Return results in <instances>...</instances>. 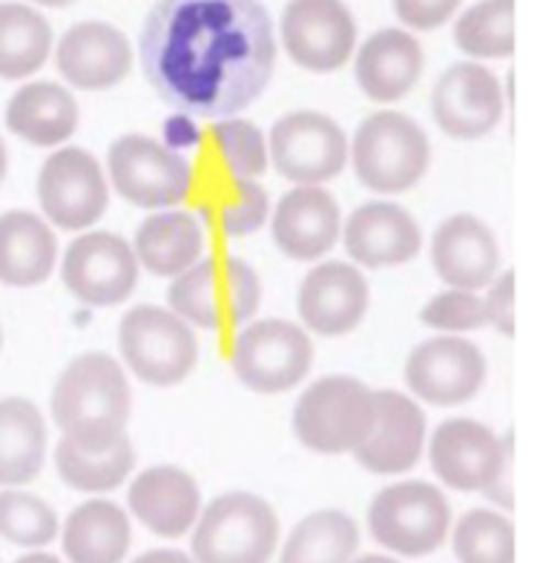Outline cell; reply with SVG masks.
<instances>
[{
    "label": "cell",
    "mask_w": 560,
    "mask_h": 563,
    "mask_svg": "<svg viewBox=\"0 0 560 563\" xmlns=\"http://www.w3.org/2000/svg\"><path fill=\"white\" fill-rule=\"evenodd\" d=\"M454 44L472 60L515 55V0H480L454 23Z\"/></svg>",
    "instance_id": "836d02e7"
},
{
    "label": "cell",
    "mask_w": 560,
    "mask_h": 563,
    "mask_svg": "<svg viewBox=\"0 0 560 563\" xmlns=\"http://www.w3.org/2000/svg\"><path fill=\"white\" fill-rule=\"evenodd\" d=\"M139 271L133 245L110 230H84L61 260L64 288L89 308L127 302L139 285Z\"/></svg>",
    "instance_id": "5bb4252c"
},
{
    "label": "cell",
    "mask_w": 560,
    "mask_h": 563,
    "mask_svg": "<svg viewBox=\"0 0 560 563\" xmlns=\"http://www.w3.org/2000/svg\"><path fill=\"white\" fill-rule=\"evenodd\" d=\"M369 532L391 555L426 558L449 541L451 506L426 481L391 483L369 506Z\"/></svg>",
    "instance_id": "ba28073f"
},
{
    "label": "cell",
    "mask_w": 560,
    "mask_h": 563,
    "mask_svg": "<svg viewBox=\"0 0 560 563\" xmlns=\"http://www.w3.org/2000/svg\"><path fill=\"white\" fill-rule=\"evenodd\" d=\"M205 228L187 210H158L150 213L139 224L133 239V253L139 267L150 271L153 276H167L176 279L193 267L205 253Z\"/></svg>",
    "instance_id": "83f0119b"
},
{
    "label": "cell",
    "mask_w": 560,
    "mask_h": 563,
    "mask_svg": "<svg viewBox=\"0 0 560 563\" xmlns=\"http://www.w3.org/2000/svg\"><path fill=\"white\" fill-rule=\"evenodd\" d=\"M463 0H394V12L408 32H435L451 21Z\"/></svg>",
    "instance_id": "60d3db41"
},
{
    "label": "cell",
    "mask_w": 560,
    "mask_h": 563,
    "mask_svg": "<svg viewBox=\"0 0 560 563\" xmlns=\"http://www.w3.org/2000/svg\"><path fill=\"white\" fill-rule=\"evenodd\" d=\"M262 305V279L237 256L199 260L178 274L167 288V308L190 328L221 331L256 317Z\"/></svg>",
    "instance_id": "277c9868"
},
{
    "label": "cell",
    "mask_w": 560,
    "mask_h": 563,
    "mask_svg": "<svg viewBox=\"0 0 560 563\" xmlns=\"http://www.w3.org/2000/svg\"><path fill=\"white\" fill-rule=\"evenodd\" d=\"M201 133L199 126H196V121L190 119V115H173V119H167V124H164V141L162 144H167L171 150H176V153H182V150L193 147V144H199Z\"/></svg>",
    "instance_id": "b9f144b4"
},
{
    "label": "cell",
    "mask_w": 560,
    "mask_h": 563,
    "mask_svg": "<svg viewBox=\"0 0 560 563\" xmlns=\"http://www.w3.org/2000/svg\"><path fill=\"white\" fill-rule=\"evenodd\" d=\"M449 534L460 563H515V527L503 511H465Z\"/></svg>",
    "instance_id": "8d00e7d4"
},
{
    "label": "cell",
    "mask_w": 560,
    "mask_h": 563,
    "mask_svg": "<svg viewBox=\"0 0 560 563\" xmlns=\"http://www.w3.org/2000/svg\"><path fill=\"white\" fill-rule=\"evenodd\" d=\"M205 216L224 236L244 239L265 228L271 216V199L256 178H228L210 187L205 199Z\"/></svg>",
    "instance_id": "e575fe53"
},
{
    "label": "cell",
    "mask_w": 560,
    "mask_h": 563,
    "mask_svg": "<svg viewBox=\"0 0 560 563\" xmlns=\"http://www.w3.org/2000/svg\"><path fill=\"white\" fill-rule=\"evenodd\" d=\"M35 7H46V9H64L69 7V3H75V0H32Z\"/></svg>",
    "instance_id": "bcb514c9"
},
{
    "label": "cell",
    "mask_w": 560,
    "mask_h": 563,
    "mask_svg": "<svg viewBox=\"0 0 560 563\" xmlns=\"http://www.w3.org/2000/svg\"><path fill=\"white\" fill-rule=\"evenodd\" d=\"M360 549V523L340 509L303 518L279 549V563H348Z\"/></svg>",
    "instance_id": "1f68e13d"
},
{
    "label": "cell",
    "mask_w": 560,
    "mask_h": 563,
    "mask_svg": "<svg viewBox=\"0 0 560 563\" xmlns=\"http://www.w3.org/2000/svg\"><path fill=\"white\" fill-rule=\"evenodd\" d=\"M279 41L296 67L337 73L356 53V21L342 0H290L282 9Z\"/></svg>",
    "instance_id": "9a60e30c"
},
{
    "label": "cell",
    "mask_w": 560,
    "mask_h": 563,
    "mask_svg": "<svg viewBox=\"0 0 560 563\" xmlns=\"http://www.w3.org/2000/svg\"><path fill=\"white\" fill-rule=\"evenodd\" d=\"M52 460H55V472L69 489L84 495H110L133 475L135 449L130 438H121L103 452H84L69 440H61Z\"/></svg>",
    "instance_id": "d6a6232c"
},
{
    "label": "cell",
    "mask_w": 560,
    "mask_h": 563,
    "mask_svg": "<svg viewBox=\"0 0 560 563\" xmlns=\"http://www.w3.org/2000/svg\"><path fill=\"white\" fill-rule=\"evenodd\" d=\"M348 162L362 187L380 196L408 194L431 167V141L411 115L371 112L348 141Z\"/></svg>",
    "instance_id": "3957f363"
},
{
    "label": "cell",
    "mask_w": 560,
    "mask_h": 563,
    "mask_svg": "<svg viewBox=\"0 0 560 563\" xmlns=\"http://www.w3.org/2000/svg\"><path fill=\"white\" fill-rule=\"evenodd\" d=\"M46 422L26 397L0 400V489H21L41 475L46 460Z\"/></svg>",
    "instance_id": "f546056e"
},
{
    "label": "cell",
    "mask_w": 560,
    "mask_h": 563,
    "mask_svg": "<svg viewBox=\"0 0 560 563\" xmlns=\"http://www.w3.org/2000/svg\"><path fill=\"white\" fill-rule=\"evenodd\" d=\"M506 101L501 78L492 69L480 60H460L431 89V119L451 139L474 141L497 130Z\"/></svg>",
    "instance_id": "e0dca14e"
},
{
    "label": "cell",
    "mask_w": 560,
    "mask_h": 563,
    "mask_svg": "<svg viewBox=\"0 0 560 563\" xmlns=\"http://www.w3.org/2000/svg\"><path fill=\"white\" fill-rule=\"evenodd\" d=\"M107 173L112 190L144 210L176 208L193 194L190 162L162 141L141 133L112 141Z\"/></svg>",
    "instance_id": "30bf717a"
},
{
    "label": "cell",
    "mask_w": 560,
    "mask_h": 563,
    "mask_svg": "<svg viewBox=\"0 0 560 563\" xmlns=\"http://www.w3.org/2000/svg\"><path fill=\"white\" fill-rule=\"evenodd\" d=\"M230 368L244 388L256 394H285L314 368V342L303 325L290 319L244 322L230 345Z\"/></svg>",
    "instance_id": "9c48e42d"
},
{
    "label": "cell",
    "mask_w": 560,
    "mask_h": 563,
    "mask_svg": "<svg viewBox=\"0 0 560 563\" xmlns=\"http://www.w3.org/2000/svg\"><path fill=\"white\" fill-rule=\"evenodd\" d=\"M348 563H399L397 558H388V555H376V552H371V555H360V558H351Z\"/></svg>",
    "instance_id": "f6af8a7d"
},
{
    "label": "cell",
    "mask_w": 560,
    "mask_h": 563,
    "mask_svg": "<svg viewBox=\"0 0 560 563\" xmlns=\"http://www.w3.org/2000/svg\"><path fill=\"white\" fill-rule=\"evenodd\" d=\"M61 543L69 563H124L133 547L130 515L112 500H87L69 511Z\"/></svg>",
    "instance_id": "f1b7e54d"
},
{
    "label": "cell",
    "mask_w": 560,
    "mask_h": 563,
    "mask_svg": "<svg viewBox=\"0 0 560 563\" xmlns=\"http://www.w3.org/2000/svg\"><path fill=\"white\" fill-rule=\"evenodd\" d=\"M431 265L446 288L483 290L501 274V242L483 219L454 213L437 224L431 236Z\"/></svg>",
    "instance_id": "603a6c76"
},
{
    "label": "cell",
    "mask_w": 560,
    "mask_h": 563,
    "mask_svg": "<svg viewBox=\"0 0 560 563\" xmlns=\"http://www.w3.org/2000/svg\"><path fill=\"white\" fill-rule=\"evenodd\" d=\"M141 69L190 119H233L267 89L276 32L259 0H158L144 18Z\"/></svg>",
    "instance_id": "6da1fadb"
},
{
    "label": "cell",
    "mask_w": 560,
    "mask_h": 563,
    "mask_svg": "<svg viewBox=\"0 0 560 563\" xmlns=\"http://www.w3.org/2000/svg\"><path fill=\"white\" fill-rule=\"evenodd\" d=\"M483 290L486 325L503 336H515V271H501Z\"/></svg>",
    "instance_id": "ab89813d"
},
{
    "label": "cell",
    "mask_w": 560,
    "mask_h": 563,
    "mask_svg": "<svg viewBox=\"0 0 560 563\" xmlns=\"http://www.w3.org/2000/svg\"><path fill=\"white\" fill-rule=\"evenodd\" d=\"M58 265V236L44 216L32 210L0 213V285L37 288Z\"/></svg>",
    "instance_id": "4316f807"
},
{
    "label": "cell",
    "mask_w": 560,
    "mask_h": 563,
    "mask_svg": "<svg viewBox=\"0 0 560 563\" xmlns=\"http://www.w3.org/2000/svg\"><path fill=\"white\" fill-rule=\"evenodd\" d=\"M196 563H267L279 547V518L265 497L228 492L201 506L190 529Z\"/></svg>",
    "instance_id": "5b68a950"
},
{
    "label": "cell",
    "mask_w": 560,
    "mask_h": 563,
    "mask_svg": "<svg viewBox=\"0 0 560 563\" xmlns=\"http://www.w3.org/2000/svg\"><path fill=\"white\" fill-rule=\"evenodd\" d=\"M124 371L155 388L185 383L199 363V340L185 319L162 305H135L119 322Z\"/></svg>",
    "instance_id": "52a82bcc"
},
{
    "label": "cell",
    "mask_w": 560,
    "mask_h": 563,
    "mask_svg": "<svg viewBox=\"0 0 560 563\" xmlns=\"http://www.w3.org/2000/svg\"><path fill=\"white\" fill-rule=\"evenodd\" d=\"M371 290L362 267L351 262H319L299 285L296 308L305 331L317 336H345L362 325Z\"/></svg>",
    "instance_id": "d6986e66"
},
{
    "label": "cell",
    "mask_w": 560,
    "mask_h": 563,
    "mask_svg": "<svg viewBox=\"0 0 560 563\" xmlns=\"http://www.w3.org/2000/svg\"><path fill=\"white\" fill-rule=\"evenodd\" d=\"M37 205L52 228L89 230L110 208L107 173L89 150L58 147L37 173Z\"/></svg>",
    "instance_id": "8fae6325"
},
{
    "label": "cell",
    "mask_w": 560,
    "mask_h": 563,
    "mask_svg": "<svg viewBox=\"0 0 560 563\" xmlns=\"http://www.w3.org/2000/svg\"><path fill=\"white\" fill-rule=\"evenodd\" d=\"M55 53V67L69 87L101 92L119 87L133 69L130 37L103 21H81L61 35Z\"/></svg>",
    "instance_id": "7402d4cb"
},
{
    "label": "cell",
    "mask_w": 560,
    "mask_h": 563,
    "mask_svg": "<svg viewBox=\"0 0 560 563\" xmlns=\"http://www.w3.org/2000/svg\"><path fill=\"white\" fill-rule=\"evenodd\" d=\"M426 55L408 30L385 26L354 53V75L374 104H397L420 84Z\"/></svg>",
    "instance_id": "d4e9b609"
},
{
    "label": "cell",
    "mask_w": 560,
    "mask_h": 563,
    "mask_svg": "<svg viewBox=\"0 0 560 563\" xmlns=\"http://www.w3.org/2000/svg\"><path fill=\"white\" fill-rule=\"evenodd\" d=\"M3 121L9 133L32 147L52 150L73 139L81 121V110L64 84L32 81L9 98Z\"/></svg>",
    "instance_id": "484cf974"
},
{
    "label": "cell",
    "mask_w": 560,
    "mask_h": 563,
    "mask_svg": "<svg viewBox=\"0 0 560 563\" xmlns=\"http://www.w3.org/2000/svg\"><path fill=\"white\" fill-rule=\"evenodd\" d=\"M267 158L290 185H325L348 164V135L331 115L296 110L282 115L267 139Z\"/></svg>",
    "instance_id": "7c38bea8"
},
{
    "label": "cell",
    "mask_w": 560,
    "mask_h": 563,
    "mask_svg": "<svg viewBox=\"0 0 560 563\" xmlns=\"http://www.w3.org/2000/svg\"><path fill=\"white\" fill-rule=\"evenodd\" d=\"M408 391L428 406L451 408L474 400L486 383V356L463 336L440 334L420 342L406 360Z\"/></svg>",
    "instance_id": "2e32d148"
},
{
    "label": "cell",
    "mask_w": 560,
    "mask_h": 563,
    "mask_svg": "<svg viewBox=\"0 0 560 563\" xmlns=\"http://www.w3.org/2000/svg\"><path fill=\"white\" fill-rule=\"evenodd\" d=\"M7 167H9V153H7V144L0 139V181L7 178Z\"/></svg>",
    "instance_id": "7dc6e473"
},
{
    "label": "cell",
    "mask_w": 560,
    "mask_h": 563,
    "mask_svg": "<svg viewBox=\"0 0 560 563\" xmlns=\"http://www.w3.org/2000/svg\"><path fill=\"white\" fill-rule=\"evenodd\" d=\"M133 563H196L190 555L178 552V549H150L144 555L135 558Z\"/></svg>",
    "instance_id": "7bdbcfd3"
},
{
    "label": "cell",
    "mask_w": 560,
    "mask_h": 563,
    "mask_svg": "<svg viewBox=\"0 0 560 563\" xmlns=\"http://www.w3.org/2000/svg\"><path fill=\"white\" fill-rule=\"evenodd\" d=\"M15 563H64L58 555H50V552H41V549H35V552H30V555L18 558Z\"/></svg>",
    "instance_id": "ee69618b"
},
{
    "label": "cell",
    "mask_w": 560,
    "mask_h": 563,
    "mask_svg": "<svg viewBox=\"0 0 560 563\" xmlns=\"http://www.w3.org/2000/svg\"><path fill=\"white\" fill-rule=\"evenodd\" d=\"M0 345H3V331H0Z\"/></svg>",
    "instance_id": "c3c4849f"
},
{
    "label": "cell",
    "mask_w": 560,
    "mask_h": 563,
    "mask_svg": "<svg viewBox=\"0 0 560 563\" xmlns=\"http://www.w3.org/2000/svg\"><path fill=\"white\" fill-rule=\"evenodd\" d=\"M340 242L351 265L385 271L417 260L422 230L417 219L394 201H365L342 222Z\"/></svg>",
    "instance_id": "ffe728a7"
},
{
    "label": "cell",
    "mask_w": 560,
    "mask_h": 563,
    "mask_svg": "<svg viewBox=\"0 0 560 563\" xmlns=\"http://www.w3.org/2000/svg\"><path fill=\"white\" fill-rule=\"evenodd\" d=\"M512 434L501 438L472 417L442 420L428 440V460L442 486L454 492H486L512 466Z\"/></svg>",
    "instance_id": "4fadbf2b"
},
{
    "label": "cell",
    "mask_w": 560,
    "mask_h": 563,
    "mask_svg": "<svg viewBox=\"0 0 560 563\" xmlns=\"http://www.w3.org/2000/svg\"><path fill=\"white\" fill-rule=\"evenodd\" d=\"M210 162L228 178H259L271 167L267 139L253 121L221 119L207 130Z\"/></svg>",
    "instance_id": "d590c367"
},
{
    "label": "cell",
    "mask_w": 560,
    "mask_h": 563,
    "mask_svg": "<svg viewBox=\"0 0 560 563\" xmlns=\"http://www.w3.org/2000/svg\"><path fill=\"white\" fill-rule=\"evenodd\" d=\"M52 420L73 445L103 452L127 438L133 417V391L119 360L101 351L75 356L52 388Z\"/></svg>",
    "instance_id": "7a4b0ae2"
},
{
    "label": "cell",
    "mask_w": 560,
    "mask_h": 563,
    "mask_svg": "<svg viewBox=\"0 0 560 563\" xmlns=\"http://www.w3.org/2000/svg\"><path fill=\"white\" fill-rule=\"evenodd\" d=\"M61 534V520L44 497L0 489V538L23 549H44Z\"/></svg>",
    "instance_id": "74e56055"
},
{
    "label": "cell",
    "mask_w": 560,
    "mask_h": 563,
    "mask_svg": "<svg viewBox=\"0 0 560 563\" xmlns=\"http://www.w3.org/2000/svg\"><path fill=\"white\" fill-rule=\"evenodd\" d=\"M271 233L288 260H325L342 236L340 201L322 185H296L271 210Z\"/></svg>",
    "instance_id": "44dd1931"
},
{
    "label": "cell",
    "mask_w": 560,
    "mask_h": 563,
    "mask_svg": "<svg viewBox=\"0 0 560 563\" xmlns=\"http://www.w3.org/2000/svg\"><path fill=\"white\" fill-rule=\"evenodd\" d=\"M130 515L141 527L167 541H178L193 529L201 511V489L190 472L178 466L144 468L127 489Z\"/></svg>",
    "instance_id": "cb8c5ba5"
},
{
    "label": "cell",
    "mask_w": 560,
    "mask_h": 563,
    "mask_svg": "<svg viewBox=\"0 0 560 563\" xmlns=\"http://www.w3.org/2000/svg\"><path fill=\"white\" fill-rule=\"evenodd\" d=\"M52 55V26L35 7L0 3V81H23Z\"/></svg>",
    "instance_id": "4dcf8cb0"
},
{
    "label": "cell",
    "mask_w": 560,
    "mask_h": 563,
    "mask_svg": "<svg viewBox=\"0 0 560 563\" xmlns=\"http://www.w3.org/2000/svg\"><path fill=\"white\" fill-rule=\"evenodd\" d=\"M420 322L426 328H435L437 334L463 336L486 328V311H483V297L477 290L446 288L437 297L428 299L420 311Z\"/></svg>",
    "instance_id": "f35d334b"
},
{
    "label": "cell",
    "mask_w": 560,
    "mask_h": 563,
    "mask_svg": "<svg viewBox=\"0 0 560 563\" xmlns=\"http://www.w3.org/2000/svg\"><path fill=\"white\" fill-rule=\"evenodd\" d=\"M374 388L362 379L331 374L314 379L294 406L296 440L317 454H354L374 422Z\"/></svg>",
    "instance_id": "8992f818"
},
{
    "label": "cell",
    "mask_w": 560,
    "mask_h": 563,
    "mask_svg": "<svg viewBox=\"0 0 560 563\" xmlns=\"http://www.w3.org/2000/svg\"><path fill=\"white\" fill-rule=\"evenodd\" d=\"M374 422L354 452L356 466L371 475H406L426 452L428 422L420 402L397 388L374 391Z\"/></svg>",
    "instance_id": "ac0fdd59"
}]
</instances>
